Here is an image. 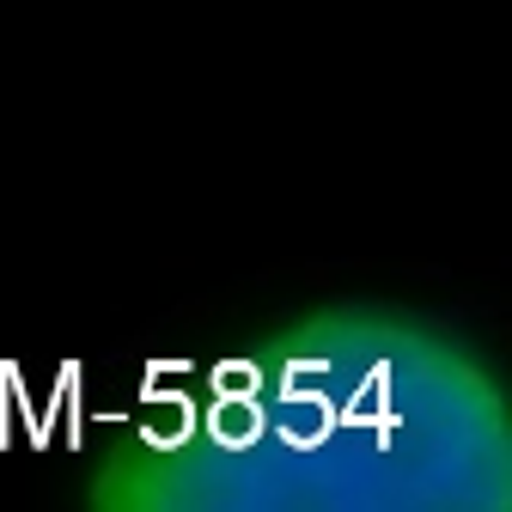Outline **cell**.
<instances>
[{
  "label": "cell",
  "instance_id": "1",
  "mask_svg": "<svg viewBox=\"0 0 512 512\" xmlns=\"http://www.w3.org/2000/svg\"><path fill=\"white\" fill-rule=\"evenodd\" d=\"M269 348L196 354L98 397L92 470L128 506H244L269 427L256 506H506V397L476 348L409 311L336 305L293 317Z\"/></svg>",
  "mask_w": 512,
  "mask_h": 512
}]
</instances>
